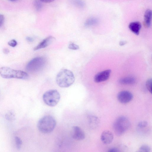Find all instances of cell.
Returning <instances> with one entry per match:
<instances>
[{
    "label": "cell",
    "mask_w": 152,
    "mask_h": 152,
    "mask_svg": "<svg viewBox=\"0 0 152 152\" xmlns=\"http://www.w3.org/2000/svg\"><path fill=\"white\" fill-rule=\"evenodd\" d=\"M75 80V78L72 72L71 71L64 69L57 74L56 81L58 85L62 88H66L72 85Z\"/></svg>",
    "instance_id": "6da1fadb"
},
{
    "label": "cell",
    "mask_w": 152,
    "mask_h": 152,
    "mask_svg": "<svg viewBox=\"0 0 152 152\" xmlns=\"http://www.w3.org/2000/svg\"><path fill=\"white\" fill-rule=\"evenodd\" d=\"M56 121L50 115H46L41 118L38 121L37 127L38 130L44 133L52 132L55 127Z\"/></svg>",
    "instance_id": "7a4b0ae2"
},
{
    "label": "cell",
    "mask_w": 152,
    "mask_h": 152,
    "mask_svg": "<svg viewBox=\"0 0 152 152\" xmlns=\"http://www.w3.org/2000/svg\"><path fill=\"white\" fill-rule=\"evenodd\" d=\"M0 75L4 78H12L21 79H26L28 77L26 72L20 70H16L8 67L4 66L0 69Z\"/></svg>",
    "instance_id": "3957f363"
},
{
    "label": "cell",
    "mask_w": 152,
    "mask_h": 152,
    "mask_svg": "<svg viewBox=\"0 0 152 152\" xmlns=\"http://www.w3.org/2000/svg\"><path fill=\"white\" fill-rule=\"evenodd\" d=\"M130 123L129 119L124 116L118 117L113 124V129L115 134L120 136L124 134L129 128Z\"/></svg>",
    "instance_id": "277c9868"
},
{
    "label": "cell",
    "mask_w": 152,
    "mask_h": 152,
    "mask_svg": "<svg viewBox=\"0 0 152 152\" xmlns=\"http://www.w3.org/2000/svg\"><path fill=\"white\" fill-rule=\"evenodd\" d=\"M43 99L47 105L53 107L58 102L60 96L58 92L56 90H50L46 91L43 94Z\"/></svg>",
    "instance_id": "5b68a950"
},
{
    "label": "cell",
    "mask_w": 152,
    "mask_h": 152,
    "mask_svg": "<svg viewBox=\"0 0 152 152\" xmlns=\"http://www.w3.org/2000/svg\"><path fill=\"white\" fill-rule=\"evenodd\" d=\"M46 61L43 57H37L31 60L27 64L26 69L30 72H34L42 69L45 64Z\"/></svg>",
    "instance_id": "8992f818"
},
{
    "label": "cell",
    "mask_w": 152,
    "mask_h": 152,
    "mask_svg": "<svg viewBox=\"0 0 152 152\" xmlns=\"http://www.w3.org/2000/svg\"><path fill=\"white\" fill-rule=\"evenodd\" d=\"M117 98L118 101L123 104L127 103L132 99L133 95L130 92L123 91L119 92L118 94Z\"/></svg>",
    "instance_id": "52a82bcc"
},
{
    "label": "cell",
    "mask_w": 152,
    "mask_h": 152,
    "mask_svg": "<svg viewBox=\"0 0 152 152\" xmlns=\"http://www.w3.org/2000/svg\"><path fill=\"white\" fill-rule=\"evenodd\" d=\"M71 136L74 139L79 140L84 139L85 136L84 131L78 126H74L72 127Z\"/></svg>",
    "instance_id": "ba28073f"
},
{
    "label": "cell",
    "mask_w": 152,
    "mask_h": 152,
    "mask_svg": "<svg viewBox=\"0 0 152 152\" xmlns=\"http://www.w3.org/2000/svg\"><path fill=\"white\" fill-rule=\"evenodd\" d=\"M111 71L107 69L99 72L94 77V81L96 83H99L107 80L110 75Z\"/></svg>",
    "instance_id": "9c48e42d"
},
{
    "label": "cell",
    "mask_w": 152,
    "mask_h": 152,
    "mask_svg": "<svg viewBox=\"0 0 152 152\" xmlns=\"http://www.w3.org/2000/svg\"><path fill=\"white\" fill-rule=\"evenodd\" d=\"M55 40L54 37L52 36H49L42 41L38 45L35 47L34 50L36 51L39 49L44 48L52 43Z\"/></svg>",
    "instance_id": "30bf717a"
},
{
    "label": "cell",
    "mask_w": 152,
    "mask_h": 152,
    "mask_svg": "<svg viewBox=\"0 0 152 152\" xmlns=\"http://www.w3.org/2000/svg\"><path fill=\"white\" fill-rule=\"evenodd\" d=\"M113 138V134L109 130L104 131L101 135V140L104 144H108L112 142Z\"/></svg>",
    "instance_id": "8fae6325"
},
{
    "label": "cell",
    "mask_w": 152,
    "mask_h": 152,
    "mask_svg": "<svg viewBox=\"0 0 152 152\" xmlns=\"http://www.w3.org/2000/svg\"><path fill=\"white\" fill-rule=\"evenodd\" d=\"M141 27V23L138 21L131 22L129 25V28L130 30L134 33L137 35L139 33Z\"/></svg>",
    "instance_id": "7c38bea8"
},
{
    "label": "cell",
    "mask_w": 152,
    "mask_h": 152,
    "mask_svg": "<svg viewBox=\"0 0 152 152\" xmlns=\"http://www.w3.org/2000/svg\"><path fill=\"white\" fill-rule=\"evenodd\" d=\"M144 24L145 26L149 27L151 24L152 19V11L149 9L147 10L144 15Z\"/></svg>",
    "instance_id": "4fadbf2b"
},
{
    "label": "cell",
    "mask_w": 152,
    "mask_h": 152,
    "mask_svg": "<svg viewBox=\"0 0 152 152\" xmlns=\"http://www.w3.org/2000/svg\"><path fill=\"white\" fill-rule=\"evenodd\" d=\"M89 122L91 127L92 128H95L99 125V120L96 117L91 116L89 117Z\"/></svg>",
    "instance_id": "5bb4252c"
},
{
    "label": "cell",
    "mask_w": 152,
    "mask_h": 152,
    "mask_svg": "<svg viewBox=\"0 0 152 152\" xmlns=\"http://www.w3.org/2000/svg\"><path fill=\"white\" fill-rule=\"evenodd\" d=\"M135 82V79L132 77H128L123 78L119 80L120 83L124 85H131L134 84Z\"/></svg>",
    "instance_id": "9a60e30c"
},
{
    "label": "cell",
    "mask_w": 152,
    "mask_h": 152,
    "mask_svg": "<svg viewBox=\"0 0 152 152\" xmlns=\"http://www.w3.org/2000/svg\"><path fill=\"white\" fill-rule=\"evenodd\" d=\"M98 20L95 18H91L88 19L85 23V26H90L96 24Z\"/></svg>",
    "instance_id": "2e32d148"
},
{
    "label": "cell",
    "mask_w": 152,
    "mask_h": 152,
    "mask_svg": "<svg viewBox=\"0 0 152 152\" xmlns=\"http://www.w3.org/2000/svg\"><path fill=\"white\" fill-rule=\"evenodd\" d=\"M151 151V148L149 146L144 145L140 146L138 151L139 152H150Z\"/></svg>",
    "instance_id": "e0dca14e"
},
{
    "label": "cell",
    "mask_w": 152,
    "mask_h": 152,
    "mask_svg": "<svg viewBox=\"0 0 152 152\" xmlns=\"http://www.w3.org/2000/svg\"><path fill=\"white\" fill-rule=\"evenodd\" d=\"M15 141L17 148L18 149H20L22 144V140L20 138L16 137L15 138Z\"/></svg>",
    "instance_id": "ac0fdd59"
},
{
    "label": "cell",
    "mask_w": 152,
    "mask_h": 152,
    "mask_svg": "<svg viewBox=\"0 0 152 152\" xmlns=\"http://www.w3.org/2000/svg\"><path fill=\"white\" fill-rule=\"evenodd\" d=\"M146 86L147 88L148 89L149 92L152 93V79H148L146 81Z\"/></svg>",
    "instance_id": "d6986e66"
},
{
    "label": "cell",
    "mask_w": 152,
    "mask_h": 152,
    "mask_svg": "<svg viewBox=\"0 0 152 152\" xmlns=\"http://www.w3.org/2000/svg\"><path fill=\"white\" fill-rule=\"evenodd\" d=\"M148 125V122L145 121H141L139 122L137 126L139 128L142 129L146 127Z\"/></svg>",
    "instance_id": "ffe728a7"
},
{
    "label": "cell",
    "mask_w": 152,
    "mask_h": 152,
    "mask_svg": "<svg viewBox=\"0 0 152 152\" xmlns=\"http://www.w3.org/2000/svg\"><path fill=\"white\" fill-rule=\"evenodd\" d=\"M68 48L69 49L73 50H77L79 48L78 45L74 43L70 44L68 45Z\"/></svg>",
    "instance_id": "44dd1931"
},
{
    "label": "cell",
    "mask_w": 152,
    "mask_h": 152,
    "mask_svg": "<svg viewBox=\"0 0 152 152\" xmlns=\"http://www.w3.org/2000/svg\"><path fill=\"white\" fill-rule=\"evenodd\" d=\"M17 42L15 39H12L8 42V45L12 47H15L17 45Z\"/></svg>",
    "instance_id": "7402d4cb"
},
{
    "label": "cell",
    "mask_w": 152,
    "mask_h": 152,
    "mask_svg": "<svg viewBox=\"0 0 152 152\" xmlns=\"http://www.w3.org/2000/svg\"><path fill=\"white\" fill-rule=\"evenodd\" d=\"M4 20V16L0 14V27L3 25Z\"/></svg>",
    "instance_id": "603a6c76"
},
{
    "label": "cell",
    "mask_w": 152,
    "mask_h": 152,
    "mask_svg": "<svg viewBox=\"0 0 152 152\" xmlns=\"http://www.w3.org/2000/svg\"><path fill=\"white\" fill-rule=\"evenodd\" d=\"M108 151L109 152H119V151L118 149L115 148H113L109 149Z\"/></svg>",
    "instance_id": "cb8c5ba5"
},
{
    "label": "cell",
    "mask_w": 152,
    "mask_h": 152,
    "mask_svg": "<svg viewBox=\"0 0 152 152\" xmlns=\"http://www.w3.org/2000/svg\"><path fill=\"white\" fill-rule=\"evenodd\" d=\"M26 40L28 42H32L34 41V39L33 38L29 37H27L26 38Z\"/></svg>",
    "instance_id": "d4e9b609"
},
{
    "label": "cell",
    "mask_w": 152,
    "mask_h": 152,
    "mask_svg": "<svg viewBox=\"0 0 152 152\" xmlns=\"http://www.w3.org/2000/svg\"><path fill=\"white\" fill-rule=\"evenodd\" d=\"M40 1L42 2L45 3H49L53 1L54 0H39Z\"/></svg>",
    "instance_id": "484cf974"
},
{
    "label": "cell",
    "mask_w": 152,
    "mask_h": 152,
    "mask_svg": "<svg viewBox=\"0 0 152 152\" xmlns=\"http://www.w3.org/2000/svg\"><path fill=\"white\" fill-rule=\"evenodd\" d=\"M3 52L4 53L7 54L9 53L10 51L8 49L5 48L3 50Z\"/></svg>",
    "instance_id": "4316f807"
},
{
    "label": "cell",
    "mask_w": 152,
    "mask_h": 152,
    "mask_svg": "<svg viewBox=\"0 0 152 152\" xmlns=\"http://www.w3.org/2000/svg\"><path fill=\"white\" fill-rule=\"evenodd\" d=\"M126 42L124 41H121L120 42L119 44L121 46H122L125 44Z\"/></svg>",
    "instance_id": "83f0119b"
},
{
    "label": "cell",
    "mask_w": 152,
    "mask_h": 152,
    "mask_svg": "<svg viewBox=\"0 0 152 152\" xmlns=\"http://www.w3.org/2000/svg\"><path fill=\"white\" fill-rule=\"evenodd\" d=\"M11 0V1H14L15 0Z\"/></svg>",
    "instance_id": "f1b7e54d"
}]
</instances>
